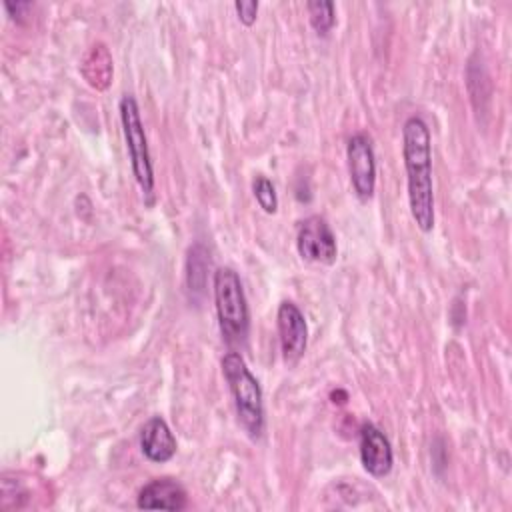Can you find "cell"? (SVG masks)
Segmentation results:
<instances>
[{"instance_id":"cell-1","label":"cell","mask_w":512,"mask_h":512,"mask_svg":"<svg viewBox=\"0 0 512 512\" xmlns=\"http://www.w3.org/2000/svg\"><path fill=\"white\" fill-rule=\"evenodd\" d=\"M402 156L408 182V206L422 232L434 228L432 188V138L420 116H410L402 126Z\"/></svg>"},{"instance_id":"cell-2","label":"cell","mask_w":512,"mask_h":512,"mask_svg":"<svg viewBox=\"0 0 512 512\" xmlns=\"http://www.w3.org/2000/svg\"><path fill=\"white\" fill-rule=\"evenodd\" d=\"M222 374L234 398L238 422L252 440H258L264 432V398L258 380L236 350L224 354Z\"/></svg>"},{"instance_id":"cell-3","label":"cell","mask_w":512,"mask_h":512,"mask_svg":"<svg viewBox=\"0 0 512 512\" xmlns=\"http://www.w3.org/2000/svg\"><path fill=\"white\" fill-rule=\"evenodd\" d=\"M214 306L224 342L242 346L250 330V312L240 276L228 266L214 272Z\"/></svg>"},{"instance_id":"cell-4","label":"cell","mask_w":512,"mask_h":512,"mask_svg":"<svg viewBox=\"0 0 512 512\" xmlns=\"http://www.w3.org/2000/svg\"><path fill=\"white\" fill-rule=\"evenodd\" d=\"M118 112H120L122 132H124L134 178L142 190L146 204L152 206L154 204V170H152L148 140H146V132H144V124L140 118V108H138L136 98L130 94L122 96L120 104H118Z\"/></svg>"},{"instance_id":"cell-5","label":"cell","mask_w":512,"mask_h":512,"mask_svg":"<svg viewBox=\"0 0 512 512\" xmlns=\"http://www.w3.org/2000/svg\"><path fill=\"white\" fill-rule=\"evenodd\" d=\"M296 250L302 260L314 264H334L338 256L336 236L322 216H308L300 222L296 234Z\"/></svg>"},{"instance_id":"cell-6","label":"cell","mask_w":512,"mask_h":512,"mask_svg":"<svg viewBox=\"0 0 512 512\" xmlns=\"http://www.w3.org/2000/svg\"><path fill=\"white\" fill-rule=\"evenodd\" d=\"M276 326H278L282 360L286 366H296L304 356L306 344H308V326L302 310L290 300L280 302L278 314H276Z\"/></svg>"},{"instance_id":"cell-7","label":"cell","mask_w":512,"mask_h":512,"mask_svg":"<svg viewBox=\"0 0 512 512\" xmlns=\"http://www.w3.org/2000/svg\"><path fill=\"white\" fill-rule=\"evenodd\" d=\"M346 160L350 182L356 196L366 202L376 188V158L372 142L366 134H354L346 144Z\"/></svg>"},{"instance_id":"cell-8","label":"cell","mask_w":512,"mask_h":512,"mask_svg":"<svg viewBox=\"0 0 512 512\" xmlns=\"http://www.w3.org/2000/svg\"><path fill=\"white\" fill-rule=\"evenodd\" d=\"M358 446H360V462L362 468L374 476V478H384L390 474L392 464H394V454L388 438L384 432L370 424L364 422L358 432Z\"/></svg>"},{"instance_id":"cell-9","label":"cell","mask_w":512,"mask_h":512,"mask_svg":"<svg viewBox=\"0 0 512 512\" xmlns=\"http://www.w3.org/2000/svg\"><path fill=\"white\" fill-rule=\"evenodd\" d=\"M136 506L142 510H184L188 506V494L172 478H154L140 490Z\"/></svg>"},{"instance_id":"cell-10","label":"cell","mask_w":512,"mask_h":512,"mask_svg":"<svg viewBox=\"0 0 512 512\" xmlns=\"http://www.w3.org/2000/svg\"><path fill=\"white\" fill-rule=\"evenodd\" d=\"M140 450L156 464H164L176 454V438L162 416H152L144 424L140 432Z\"/></svg>"},{"instance_id":"cell-11","label":"cell","mask_w":512,"mask_h":512,"mask_svg":"<svg viewBox=\"0 0 512 512\" xmlns=\"http://www.w3.org/2000/svg\"><path fill=\"white\" fill-rule=\"evenodd\" d=\"M80 74L86 80V84L98 92H104L110 86L114 66H112V54L106 44L96 42L84 52L80 60Z\"/></svg>"},{"instance_id":"cell-12","label":"cell","mask_w":512,"mask_h":512,"mask_svg":"<svg viewBox=\"0 0 512 512\" xmlns=\"http://www.w3.org/2000/svg\"><path fill=\"white\" fill-rule=\"evenodd\" d=\"M208 264H210V260L206 258V250L200 244L190 248L188 262H186V270H188L186 272V282H188V288L192 292H200L204 288Z\"/></svg>"},{"instance_id":"cell-13","label":"cell","mask_w":512,"mask_h":512,"mask_svg":"<svg viewBox=\"0 0 512 512\" xmlns=\"http://www.w3.org/2000/svg\"><path fill=\"white\" fill-rule=\"evenodd\" d=\"M306 10H308V18H310V24L316 30V34L326 36L332 30L334 22H336L334 4L324 2V0H312V2L306 4Z\"/></svg>"},{"instance_id":"cell-14","label":"cell","mask_w":512,"mask_h":512,"mask_svg":"<svg viewBox=\"0 0 512 512\" xmlns=\"http://www.w3.org/2000/svg\"><path fill=\"white\" fill-rule=\"evenodd\" d=\"M252 192H254V198L256 202L260 204V208L266 212V214H274L278 210V198H276V190H274V184L266 178V176H256L254 182H252Z\"/></svg>"},{"instance_id":"cell-15","label":"cell","mask_w":512,"mask_h":512,"mask_svg":"<svg viewBox=\"0 0 512 512\" xmlns=\"http://www.w3.org/2000/svg\"><path fill=\"white\" fill-rule=\"evenodd\" d=\"M234 10L238 14V20L244 26H252L256 22V14H258V2L250 0V2H234Z\"/></svg>"}]
</instances>
